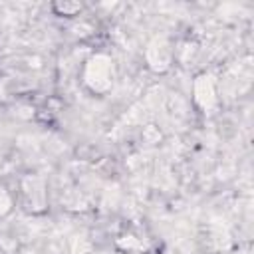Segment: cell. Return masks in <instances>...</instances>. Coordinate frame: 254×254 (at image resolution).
Instances as JSON below:
<instances>
[{
	"instance_id": "obj_1",
	"label": "cell",
	"mask_w": 254,
	"mask_h": 254,
	"mask_svg": "<svg viewBox=\"0 0 254 254\" xmlns=\"http://www.w3.org/2000/svg\"><path fill=\"white\" fill-rule=\"evenodd\" d=\"M52 8H54V12H56L58 16H67V18H71V16H75V14H79V12L83 10V6H81V4H75V2L54 4Z\"/></svg>"
}]
</instances>
